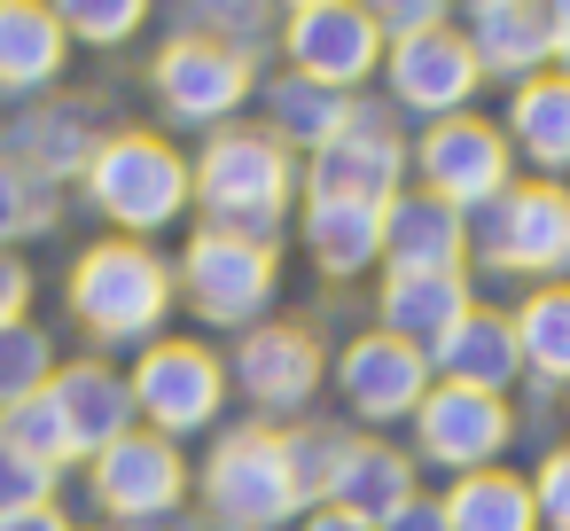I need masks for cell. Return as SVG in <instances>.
Listing matches in <instances>:
<instances>
[{"label": "cell", "mask_w": 570, "mask_h": 531, "mask_svg": "<svg viewBox=\"0 0 570 531\" xmlns=\"http://www.w3.org/2000/svg\"><path fill=\"white\" fill-rule=\"evenodd\" d=\"M430 375L438 383H469V391H508L523 375V352H515V321L508 313H484L469 305L461 328H445L430 344Z\"/></svg>", "instance_id": "obj_20"}, {"label": "cell", "mask_w": 570, "mask_h": 531, "mask_svg": "<svg viewBox=\"0 0 570 531\" xmlns=\"http://www.w3.org/2000/svg\"><path fill=\"white\" fill-rule=\"evenodd\" d=\"M0 445H17V453H24V461H40V469L79 461V445H71V430H63V414H56V399H48V391L17 399V406H0Z\"/></svg>", "instance_id": "obj_30"}, {"label": "cell", "mask_w": 570, "mask_h": 531, "mask_svg": "<svg viewBox=\"0 0 570 531\" xmlns=\"http://www.w3.org/2000/svg\"><path fill=\"white\" fill-rule=\"evenodd\" d=\"M282 9H289V17H305V9H336V0H282Z\"/></svg>", "instance_id": "obj_44"}, {"label": "cell", "mask_w": 570, "mask_h": 531, "mask_svg": "<svg viewBox=\"0 0 570 531\" xmlns=\"http://www.w3.org/2000/svg\"><path fill=\"white\" fill-rule=\"evenodd\" d=\"M508 321H515L523 367L547 383H570V282H539L523 297V313H508Z\"/></svg>", "instance_id": "obj_29"}, {"label": "cell", "mask_w": 570, "mask_h": 531, "mask_svg": "<svg viewBox=\"0 0 570 531\" xmlns=\"http://www.w3.org/2000/svg\"><path fill=\"white\" fill-rule=\"evenodd\" d=\"M173 289L188 297V313L204 328H258L274 289H282V258H274V243H250V235H227V227H196L188 250H180Z\"/></svg>", "instance_id": "obj_5"}, {"label": "cell", "mask_w": 570, "mask_h": 531, "mask_svg": "<svg viewBox=\"0 0 570 531\" xmlns=\"http://www.w3.org/2000/svg\"><path fill=\"white\" fill-rule=\"evenodd\" d=\"M430 352H414V344H399V336H383V328H367V336H352L344 344V360H336V391H344V406L360 414V422H399V414H414L422 399H430Z\"/></svg>", "instance_id": "obj_16"}, {"label": "cell", "mask_w": 570, "mask_h": 531, "mask_svg": "<svg viewBox=\"0 0 570 531\" xmlns=\"http://www.w3.org/2000/svg\"><path fill=\"white\" fill-rule=\"evenodd\" d=\"M63 297H71V321H79L95 344H141V352H149L180 289H173V266H165L149 243L110 235V243L79 250Z\"/></svg>", "instance_id": "obj_2"}, {"label": "cell", "mask_w": 570, "mask_h": 531, "mask_svg": "<svg viewBox=\"0 0 570 531\" xmlns=\"http://www.w3.org/2000/svg\"><path fill=\"white\" fill-rule=\"evenodd\" d=\"M547 9V40H554V63H570V0H539Z\"/></svg>", "instance_id": "obj_43"}, {"label": "cell", "mask_w": 570, "mask_h": 531, "mask_svg": "<svg viewBox=\"0 0 570 531\" xmlns=\"http://www.w3.org/2000/svg\"><path fill=\"white\" fill-rule=\"evenodd\" d=\"M297 531H383V523H367V515H352V508H336V500H328V508H305V515H297Z\"/></svg>", "instance_id": "obj_41"}, {"label": "cell", "mask_w": 570, "mask_h": 531, "mask_svg": "<svg viewBox=\"0 0 570 531\" xmlns=\"http://www.w3.org/2000/svg\"><path fill=\"white\" fill-rule=\"evenodd\" d=\"M383 531H453V523H445V500H422L414 492L399 515H383Z\"/></svg>", "instance_id": "obj_40"}, {"label": "cell", "mask_w": 570, "mask_h": 531, "mask_svg": "<svg viewBox=\"0 0 570 531\" xmlns=\"http://www.w3.org/2000/svg\"><path fill=\"white\" fill-rule=\"evenodd\" d=\"M445 523H453V531H539V508H531V484H523V476L476 469V476H453Z\"/></svg>", "instance_id": "obj_28"}, {"label": "cell", "mask_w": 570, "mask_h": 531, "mask_svg": "<svg viewBox=\"0 0 570 531\" xmlns=\"http://www.w3.org/2000/svg\"><path fill=\"white\" fill-rule=\"evenodd\" d=\"M48 383H56V344H48V328L9 321V328H0V406H17V399H32V391H48Z\"/></svg>", "instance_id": "obj_33"}, {"label": "cell", "mask_w": 570, "mask_h": 531, "mask_svg": "<svg viewBox=\"0 0 570 531\" xmlns=\"http://www.w3.org/2000/svg\"><path fill=\"white\" fill-rule=\"evenodd\" d=\"M383 87H391L399 110H414V118L438 126V118H461L469 110V95L484 87V71H476L469 40L453 24H438V32H414V40H391L383 48Z\"/></svg>", "instance_id": "obj_13"}, {"label": "cell", "mask_w": 570, "mask_h": 531, "mask_svg": "<svg viewBox=\"0 0 570 531\" xmlns=\"http://www.w3.org/2000/svg\"><path fill=\"white\" fill-rule=\"evenodd\" d=\"M95 508L102 515H118V523H157V515H173L180 508V492H188V461H180V445L173 437H157V430H126L118 445H102L95 453Z\"/></svg>", "instance_id": "obj_11"}, {"label": "cell", "mask_w": 570, "mask_h": 531, "mask_svg": "<svg viewBox=\"0 0 570 531\" xmlns=\"http://www.w3.org/2000/svg\"><path fill=\"white\" fill-rule=\"evenodd\" d=\"M9 141H17V165H24L32 180H48V188H56V180H79L87 157H95V126H87L79 102H56V110L17 118Z\"/></svg>", "instance_id": "obj_26"}, {"label": "cell", "mask_w": 570, "mask_h": 531, "mask_svg": "<svg viewBox=\"0 0 570 531\" xmlns=\"http://www.w3.org/2000/svg\"><path fill=\"white\" fill-rule=\"evenodd\" d=\"M328 500L352 508V515H367V523H383V515H399V508L414 500V469H406L399 445H383V437H352Z\"/></svg>", "instance_id": "obj_27"}, {"label": "cell", "mask_w": 570, "mask_h": 531, "mask_svg": "<svg viewBox=\"0 0 570 531\" xmlns=\"http://www.w3.org/2000/svg\"><path fill=\"white\" fill-rule=\"evenodd\" d=\"M149 87H157V102H165V118H173V126H212V134H219V126H235V110L250 102L258 71H250V56H243V48L204 40V32H180V40H165V48H157Z\"/></svg>", "instance_id": "obj_7"}, {"label": "cell", "mask_w": 570, "mask_h": 531, "mask_svg": "<svg viewBox=\"0 0 570 531\" xmlns=\"http://www.w3.org/2000/svg\"><path fill=\"white\" fill-rule=\"evenodd\" d=\"M204 515L219 531H282L305 515V492L289 476V445L274 422H243L204 461Z\"/></svg>", "instance_id": "obj_4"}, {"label": "cell", "mask_w": 570, "mask_h": 531, "mask_svg": "<svg viewBox=\"0 0 570 531\" xmlns=\"http://www.w3.org/2000/svg\"><path fill=\"white\" fill-rule=\"evenodd\" d=\"M375 313H383V336L430 352L445 328H461V313H469V282H461V274H383Z\"/></svg>", "instance_id": "obj_23"}, {"label": "cell", "mask_w": 570, "mask_h": 531, "mask_svg": "<svg viewBox=\"0 0 570 531\" xmlns=\"http://www.w3.org/2000/svg\"><path fill=\"white\" fill-rule=\"evenodd\" d=\"M63 40H87V48H126L141 24H149V0H48Z\"/></svg>", "instance_id": "obj_34"}, {"label": "cell", "mask_w": 570, "mask_h": 531, "mask_svg": "<svg viewBox=\"0 0 570 531\" xmlns=\"http://www.w3.org/2000/svg\"><path fill=\"white\" fill-rule=\"evenodd\" d=\"M63 24L48 0H0V95H48L63 79Z\"/></svg>", "instance_id": "obj_21"}, {"label": "cell", "mask_w": 570, "mask_h": 531, "mask_svg": "<svg viewBox=\"0 0 570 531\" xmlns=\"http://www.w3.org/2000/svg\"><path fill=\"white\" fill-rule=\"evenodd\" d=\"M500 134H508V149H523L539 173H570V79H562V71L523 79Z\"/></svg>", "instance_id": "obj_25"}, {"label": "cell", "mask_w": 570, "mask_h": 531, "mask_svg": "<svg viewBox=\"0 0 570 531\" xmlns=\"http://www.w3.org/2000/svg\"><path fill=\"white\" fill-rule=\"evenodd\" d=\"M399 173H406L399 134L375 110H360L321 157H305V196H321V204H391Z\"/></svg>", "instance_id": "obj_14"}, {"label": "cell", "mask_w": 570, "mask_h": 531, "mask_svg": "<svg viewBox=\"0 0 570 531\" xmlns=\"http://www.w3.org/2000/svg\"><path fill=\"white\" fill-rule=\"evenodd\" d=\"M126 391H134V414L157 437H196L227 406V360L196 336H157L141 352V367L126 375Z\"/></svg>", "instance_id": "obj_6"}, {"label": "cell", "mask_w": 570, "mask_h": 531, "mask_svg": "<svg viewBox=\"0 0 570 531\" xmlns=\"http://www.w3.org/2000/svg\"><path fill=\"white\" fill-rule=\"evenodd\" d=\"M383 266L391 274H461L469 266V219L422 188H399L383 204Z\"/></svg>", "instance_id": "obj_17"}, {"label": "cell", "mask_w": 570, "mask_h": 531, "mask_svg": "<svg viewBox=\"0 0 570 531\" xmlns=\"http://www.w3.org/2000/svg\"><path fill=\"white\" fill-rule=\"evenodd\" d=\"M188 180H196L204 227L274 243L282 219H289V196H297V157H289L266 126H219V134L204 141V157L188 165Z\"/></svg>", "instance_id": "obj_1"}, {"label": "cell", "mask_w": 570, "mask_h": 531, "mask_svg": "<svg viewBox=\"0 0 570 531\" xmlns=\"http://www.w3.org/2000/svg\"><path fill=\"white\" fill-rule=\"evenodd\" d=\"M227 383H243V399H250L258 414H297V406L321 391V344H313V328H297V321H258V328H243Z\"/></svg>", "instance_id": "obj_15"}, {"label": "cell", "mask_w": 570, "mask_h": 531, "mask_svg": "<svg viewBox=\"0 0 570 531\" xmlns=\"http://www.w3.org/2000/svg\"><path fill=\"white\" fill-rule=\"evenodd\" d=\"M508 165H515V149H508V134L500 126H484V118H438L422 141H414V173H422V196H438V204H453L461 219L469 212H484L492 196H508Z\"/></svg>", "instance_id": "obj_9"}, {"label": "cell", "mask_w": 570, "mask_h": 531, "mask_svg": "<svg viewBox=\"0 0 570 531\" xmlns=\"http://www.w3.org/2000/svg\"><path fill=\"white\" fill-rule=\"evenodd\" d=\"M484 258L500 274H570V188L562 180H508V196L484 204Z\"/></svg>", "instance_id": "obj_8"}, {"label": "cell", "mask_w": 570, "mask_h": 531, "mask_svg": "<svg viewBox=\"0 0 570 531\" xmlns=\"http://www.w3.org/2000/svg\"><path fill=\"white\" fill-rule=\"evenodd\" d=\"M531 508H539V531H570V445H554L531 476Z\"/></svg>", "instance_id": "obj_37"}, {"label": "cell", "mask_w": 570, "mask_h": 531, "mask_svg": "<svg viewBox=\"0 0 570 531\" xmlns=\"http://www.w3.org/2000/svg\"><path fill=\"white\" fill-rule=\"evenodd\" d=\"M360 9L375 17L383 40H414V32H438V24H445L453 0H360Z\"/></svg>", "instance_id": "obj_38"}, {"label": "cell", "mask_w": 570, "mask_h": 531, "mask_svg": "<svg viewBox=\"0 0 570 531\" xmlns=\"http://www.w3.org/2000/svg\"><path fill=\"white\" fill-rule=\"evenodd\" d=\"M360 118V102L352 95H336V87H313V79H274L266 87V134L282 141V149H305V157H321L344 126Z\"/></svg>", "instance_id": "obj_24"}, {"label": "cell", "mask_w": 570, "mask_h": 531, "mask_svg": "<svg viewBox=\"0 0 570 531\" xmlns=\"http://www.w3.org/2000/svg\"><path fill=\"white\" fill-rule=\"evenodd\" d=\"M508 399L500 391H469V383H430V399L414 406V453L453 469V476H476L492 469V453H508Z\"/></svg>", "instance_id": "obj_10"}, {"label": "cell", "mask_w": 570, "mask_h": 531, "mask_svg": "<svg viewBox=\"0 0 570 531\" xmlns=\"http://www.w3.org/2000/svg\"><path fill=\"white\" fill-rule=\"evenodd\" d=\"M48 227H56V188L32 180L17 157H0V250H17V243H32Z\"/></svg>", "instance_id": "obj_32"}, {"label": "cell", "mask_w": 570, "mask_h": 531, "mask_svg": "<svg viewBox=\"0 0 570 531\" xmlns=\"http://www.w3.org/2000/svg\"><path fill=\"white\" fill-rule=\"evenodd\" d=\"M282 445H289V476H297V492H305V508H328V492H336V469H344V430H328V422H297V430H282Z\"/></svg>", "instance_id": "obj_31"}, {"label": "cell", "mask_w": 570, "mask_h": 531, "mask_svg": "<svg viewBox=\"0 0 570 531\" xmlns=\"http://www.w3.org/2000/svg\"><path fill=\"white\" fill-rule=\"evenodd\" d=\"M297 235H305V250H313V266L328 282H352V274L383 266V204H321V196H305Z\"/></svg>", "instance_id": "obj_22"}, {"label": "cell", "mask_w": 570, "mask_h": 531, "mask_svg": "<svg viewBox=\"0 0 570 531\" xmlns=\"http://www.w3.org/2000/svg\"><path fill=\"white\" fill-rule=\"evenodd\" d=\"M562 79H570V63H562Z\"/></svg>", "instance_id": "obj_45"}, {"label": "cell", "mask_w": 570, "mask_h": 531, "mask_svg": "<svg viewBox=\"0 0 570 531\" xmlns=\"http://www.w3.org/2000/svg\"><path fill=\"white\" fill-rule=\"evenodd\" d=\"M79 188H87V204H95L126 243L173 227V219L196 204L188 157H180L165 134H102L95 157H87V173H79Z\"/></svg>", "instance_id": "obj_3"}, {"label": "cell", "mask_w": 570, "mask_h": 531, "mask_svg": "<svg viewBox=\"0 0 570 531\" xmlns=\"http://www.w3.org/2000/svg\"><path fill=\"white\" fill-rule=\"evenodd\" d=\"M469 56H476V71L484 79H539L547 63H554V40H547V9L539 0H476L469 9Z\"/></svg>", "instance_id": "obj_18"}, {"label": "cell", "mask_w": 570, "mask_h": 531, "mask_svg": "<svg viewBox=\"0 0 570 531\" xmlns=\"http://www.w3.org/2000/svg\"><path fill=\"white\" fill-rule=\"evenodd\" d=\"M188 9L204 17V40L243 48V40H258V32H266V9H274V0H188ZM243 56H250V48H243Z\"/></svg>", "instance_id": "obj_36"}, {"label": "cell", "mask_w": 570, "mask_h": 531, "mask_svg": "<svg viewBox=\"0 0 570 531\" xmlns=\"http://www.w3.org/2000/svg\"><path fill=\"white\" fill-rule=\"evenodd\" d=\"M56 500V469L24 461L17 445H0V515H24V508H48Z\"/></svg>", "instance_id": "obj_35"}, {"label": "cell", "mask_w": 570, "mask_h": 531, "mask_svg": "<svg viewBox=\"0 0 570 531\" xmlns=\"http://www.w3.org/2000/svg\"><path fill=\"white\" fill-rule=\"evenodd\" d=\"M24 305H32V266L17 250H0V328L24 321Z\"/></svg>", "instance_id": "obj_39"}, {"label": "cell", "mask_w": 570, "mask_h": 531, "mask_svg": "<svg viewBox=\"0 0 570 531\" xmlns=\"http://www.w3.org/2000/svg\"><path fill=\"white\" fill-rule=\"evenodd\" d=\"M383 32H375V17L360 9V0H336V9H305V17H289L282 24V56H289V71L297 79H313V87H336V95H352L360 79H375L383 71Z\"/></svg>", "instance_id": "obj_12"}, {"label": "cell", "mask_w": 570, "mask_h": 531, "mask_svg": "<svg viewBox=\"0 0 570 531\" xmlns=\"http://www.w3.org/2000/svg\"><path fill=\"white\" fill-rule=\"evenodd\" d=\"M48 399H56V414H63V430H71V445H79L87 461L134 430V391H126V375L102 367V360H71V367H56Z\"/></svg>", "instance_id": "obj_19"}, {"label": "cell", "mask_w": 570, "mask_h": 531, "mask_svg": "<svg viewBox=\"0 0 570 531\" xmlns=\"http://www.w3.org/2000/svg\"><path fill=\"white\" fill-rule=\"evenodd\" d=\"M0 531H71V515L48 500V508H24V515H0Z\"/></svg>", "instance_id": "obj_42"}]
</instances>
